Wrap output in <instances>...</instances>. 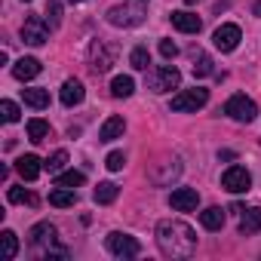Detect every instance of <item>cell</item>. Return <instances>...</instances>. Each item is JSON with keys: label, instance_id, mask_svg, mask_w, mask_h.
<instances>
[{"label": "cell", "instance_id": "obj_7", "mask_svg": "<svg viewBox=\"0 0 261 261\" xmlns=\"http://www.w3.org/2000/svg\"><path fill=\"white\" fill-rule=\"evenodd\" d=\"M22 40L31 43V46H43L49 40V25L43 16H28L25 25H22Z\"/></svg>", "mask_w": 261, "mask_h": 261}, {"label": "cell", "instance_id": "obj_18", "mask_svg": "<svg viewBox=\"0 0 261 261\" xmlns=\"http://www.w3.org/2000/svg\"><path fill=\"white\" fill-rule=\"evenodd\" d=\"M80 101H83V83L80 80H65V86H62V105L74 108Z\"/></svg>", "mask_w": 261, "mask_h": 261}, {"label": "cell", "instance_id": "obj_30", "mask_svg": "<svg viewBox=\"0 0 261 261\" xmlns=\"http://www.w3.org/2000/svg\"><path fill=\"white\" fill-rule=\"evenodd\" d=\"M10 203H28V206H34L37 203V197L31 194V191H25V188H10Z\"/></svg>", "mask_w": 261, "mask_h": 261}, {"label": "cell", "instance_id": "obj_5", "mask_svg": "<svg viewBox=\"0 0 261 261\" xmlns=\"http://www.w3.org/2000/svg\"><path fill=\"white\" fill-rule=\"evenodd\" d=\"M206 101H209V89H203V86H194V89H185V92L172 95V111H178V114L200 111Z\"/></svg>", "mask_w": 261, "mask_h": 261}, {"label": "cell", "instance_id": "obj_16", "mask_svg": "<svg viewBox=\"0 0 261 261\" xmlns=\"http://www.w3.org/2000/svg\"><path fill=\"white\" fill-rule=\"evenodd\" d=\"M123 129H126V120L123 117H108L105 123H101V129H98V142H114V139H120L123 136Z\"/></svg>", "mask_w": 261, "mask_h": 261}, {"label": "cell", "instance_id": "obj_1", "mask_svg": "<svg viewBox=\"0 0 261 261\" xmlns=\"http://www.w3.org/2000/svg\"><path fill=\"white\" fill-rule=\"evenodd\" d=\"M157 246L166 258H191L197 252V237H194V227L185 224V221H160L157 224Z\"/></svg>", "mask_w": 261, "mask_h": 261}, {"label": "cell", "instance_id": "obj_10", "mask_svg": "<svg viewBox=\"0 0 261 261\" xmlns=\"http://www.w3.org/2000/svg\"><path fill=\"white\" fill-rule=\"evenodd\" d=\"M240 40H243V31H240L237 25H221V28H215V34H212V43H215V49H221V53H233V49L240 46Z\"/></svg>", "mask_w": 261, "mask_h": 261}, {"label": "cell", "instance_id": "obj_28", "mask_svg": "<svg viewBox=\"0 0 261 261\" xmlns=\"http://www.w3.org/2000/svg\"><path fill=\"white\" fill-rule=\"evenodd\" d=\"M215 68H212V59L206 53H194V77H209Z\"/></svg>", "mask_w": 261, "mask_h": 261}, {"label": "cell", "instance_id": "obj_3", "mask_svg": "<svg viewBox=\"0 0 261 261\" xmlns=\"http://www.w3.org/2000/svg\"><path fill=\"white\" fill-rule=\"evenodd\" d=\"M181 83V71L175 65H157L151 74H148V89L154 92H169V89H178Z\"/></svg>", "mask_w": 261, "mask_h": 261}, {"label": "cell", "instance_id": "obj_26", "mask_svg": "<svg viewBox=\"0 0 261 261\" xmlns=\"http://www.w3.org/2000/svg\"><path fill=\"white\" fill-rule=\"evenodd\" d=\"M0 243H4V258H7V261H13V258L19 255V237H16L13 230H4V233H0Z\"/></svg>", "mask_w": 261, "mask_h": 261}, {"label": "cell", "instance_id": "obj_9", "mask_svg": "<svg viewBox=\"0 0 261 261\" xmlns=\"http://www.w3.org/2000/svg\"><path fill=\"white\" fill-rule=\"evenodd\" d=\"M114 59H117V49H114V46H108L105 40H95V43H92V49H89V68H92L95 74H105V71L114 65Z\"/></svg>", "mask_w": 261, "mask_h": 261}, {"label": "cell", "instance_id": "obj_13", "mask_svg": "<svg viewBox=\"0 0 261 261\" xmlns=\"http://www.w3.org/2000/svg\"><path fill=\"white\" fill-rule=\"evenodd\" d=\"M169 19H172V25H175L181 34H200V28H203L200 16H194V13H188V10H178V13H172Z\"/></svg>", "mask_w": 261, "mask_h": 261}, {"label": "cell", "instance_id": "obj_17", "mask_svg": "<svg viewBox=\"0 0 261 261\" xmlns=\"http://www.w3.org/2000/svg\"><path fill=\"white\" fill-rule=\"evenodd\" d=\"M40 169H43V163H40L34 154H25V157H19V160H16V172H19L25 181H34V178L40 175Z\"/></svg>", "mask_w": 261, "mask_h": 261}, {"label": "cell", "instance_id": "obj_8", "mask_svg": "<svg viewBox=\"0 0 261 261\" xmlns=\"http://www.w3.org/2000/svg\"><path fill=\"white\" fill-rule=\"evenodd\" d=\"M221 188L230 191V194H246L252 188V175L246 166H227L224 175H221Z\"/></svg>", "mask_w": 261, "mask_h": 261}, {"label": "cell", "instance_id": "obj_15", "mask_svg": "<svg viewBox=\"0 0 261 261\" xmlns=\"http://www.w3.org/2000/svg\"><path fill=\"white\" fill-rule=\"evenodd\" d=\"M40 71H43V65H40L37 59H31V56H28V59H19V62L13 65V77L22 80V83H25V80H34Z\"/></svg>", "mask_w": 261, "mask_h": 261}, {"label": "cell", "instance_id": "obj_37", "mask_svg": "<svg viewBox=\"0 0 261 261\" xmlns=\"http://www.w3.org/2000/svg\"><path fill=\"white\" fill-rule=\"evenodd\" d=\"M71 4H83V0H71Z\"/></svg>", "mask_w": 261, "mask_h": 261}, {"label": "cell", "instance_id": "obj_34", "mask_svg": "<svg viewBox=\"0 0 261 261\" xmlns=\"http://www.w3.org/2000/svg\"><path fill=\"white\" fill-rule=\"evenodd\" d=\"M160 56H163V59H175V56H178V46H175L172 40H160Z\"/></svg>", "mask_w": 261, "mask_h": 261}, {"label": "cell", "instance_id": "obj_35", "mask_svg": "<svg viewBox=\"0 0 261 261\" xmlns=\"http://www.w3.org/2000/svg\"><path fill=\"white\" fill-rule=\"evenodd\" d=\"M252 16H261V0H258L255 7H252Z\"/></svg>", "mask_w": 261, "mask_h": 261}, {"label": "cell", "instance_id": "obj_22", "mask_svg": "<svg viewBox=\"0 0 261 261\" xmlns=\"http://www.w3.org/2000/svg\"><path fill=\"white\" fill-rule=\"evenodd\" d=\"M117 194H120V188H117L114 181H101V185L92 191V200H95L98 206H108V203H114V200H117Z\"/></svg>", "mask_w": 261, "mask_h": 261}, {"label": "cell", "instance_id": "obj_21", "mask_svg": "<svg viewBox=\"0 0 261 261\" xmlns=\"http://www.w3.org/2000/svg\"><path fill=\"white\" fill-rule=\"evenodd\" d=\"M133 92H136V80L129 77V74H120V77L111 80V95L114 98H129Z\"/></svg>", "mask_w": 261, "mask_h": 261}, {"label": "cell", "instance_id": "obj_29", "mask_svg": "<svg viewBox=\"0 0 261 261\" xmlns=\"http://www.w3.org/2000/svg\"><path fill=\"white\" fill-rule=\"evenodd\" d=\"M65 163H68V151H56V154L43 163V169H46L49 175H59V172L65 169Z\"/></svg>", "mask_w": 261, "mask_h": 261}, {"label": "cell", "instance_id": "obj_33", "mask_svg": "<svg viewBox=\"0 0 261 261\" xmlns=\"http://www.w3.org/2000/svg\"><path fill=\"white\" fill-rule=\"evenodd\" d=\"M123 163H126L123 151H111V154H108V160H105V166H108L111 172H120V169H123Z\"/></svg>", "mask_w": 261, "mask_h": 261}, {"label": "cell", "instance_id": "obj_25", "mask_svg": "<svg viewBox=\"0 0 261 261\" xmlns=\"http://www.w3.org/2000/svg\"><path fill=\"white\" fill-rule=\"evenodd\" d=\"M129 65H133L136 71H148V65H151V53H148V46H136L133 53H129Z\"/></svg>", "mask_w": 261, "mask_h": 261}, {"label": "cell", "instance_id": "obj_31", "mask_svg": "<svg viewBox=\"0 0 261 261\" xmlns=\"http://www.w3.org/2000/svg\"><path fill=\"white\" fill-rule=\"evenodd\" d=\"M0 114H4L7 123H16V120H19V105L10 101V98H4V101H0Z\"/></svg>", "mask_w": 261, "mask_h": 261}, {"label": "cell", "instance_id": "obj_2", "mask_svg": "<svg viewBox=\"0 0 261 261\" xmlns=\"http://www.w3.org/2000/svg\"><path fill=\"white\" fill-rule=\"evenodd\" d=\"M145 16H148V0H126V4L108 10V22L114 28H136L145 22Z\"/></svg>", "mask_w": 261, "mask_h": 261}, {"label": "cell", "instance_id": "obj_36", "mask_svg": "<svg viewBox=\"0 0 261 261\" xmlns=\"http://www.w3.org/2000/svg\"><path fill=\"white\" fill-rule=\"evenodd\" d=\"M185 4H188V7H194V4H200V0H185Z\"/></svg>", "mask_w": 261, "mask_h": 261}, {"label": "cell", "instance_id": "obj_6", "mask_svg": "<svg viewBox=\"0 0 261 261\" xmlns=\"http://www.w3.org/2000/svg\"><path fill=\"white\" fill-rule=\"evenodd\" d=\"M224 114H227L230 120H237V123H252L255 114H258V108H255V101L246 98V95H230V98L224 101Z\"/></svg>", "mask_w": 261, "mask_h": 261}, {"label": "cell", "instance_id": "obj_11", "mask_svg": "<svg viewBox=\"0 0 261 261\" xmlns=\"http://www.w3.org/2000/svg\"><path fill=\"white\" fill-rule=\"evenodd\" d=\"M169 206H172L175 212H194V209L200 206V194H197L194 188H175L172 197H169Z\"/></svg>", "mask_w": 261, "mask_h": 261}, {"label": "cell", "instance_id": "obj_23", "mask_svg": "<svg viewBox=\"0 0 261 261\" xmlns=\"http://www.w3.org/2000/svg\"><path fill=\"white\" fill-rule=\"evenodd\" d=\"M22 98H25V105H31V108H46L49 105V89H40V86H34V89H22Z\"/></svg>", "mask_w": 261, "mask_h": 261}, {"label": "cell", "instance_id": "obj_4", "mask_svg": "<svg viewBox=\"0 0 261 261\" xmlns=\"http://www.w3.org/2000/svg\"><path fill=\"white\" fill-rule=\"evenodd\" d=\"M108 252L114 255V258H136L139 252H142V246H139V240L136 237H129V233H120V230H114V233H108Z\"/></svg>", "mask_w": 261, "mask_h": 261}, {"label": "cell", "instance_id": "obj_32", "mask_svg": "<svg viewBox=\"0 0 261 261\" xmlns=\"http://www.w3.org/2000/svg\"><path fill=\"white\" fill-rule=\"evenodd\" d=\"M46 16H49V25L53 28L62 25V0H49V4H46Z\"/></svg>", "mask_w": 261, "mask_h": 261}, {"label": "cell", "instance_id": "obj_12", "mask_svg": "<svg viewBox=\"0 0 261 261\" xmlns=\"http://www.w3.org/2000/svg\"><path fill=\"white\" fill-rule=\"evenodd\" d=\"M28 237H31V246H34V249H43V246H46V255H53V243H56V227H53L49 221H40V224H34Z\"/></svg>", "mask_w": 261, "mask_h": 261}, {"label": "cell", "instance_id": "obj_20", "mask_svg": "<svg viewBox=\"0 0 261 261\" xmlns=\"http://www.w3.org/2000/svg\"><path fill=\"white\" fill-rule=\"evenodd\" d=\"M200 224H203L206 230H221V227H224V209H221V206L203 209V212H200Z\"/></svg>", "mask_w": 261, "mask_h": 261}, {"label": "cell", "instance_id": "obj_14", "mask_svg": "<svg viewBox=\"0 0 261 261\" xmlns=\"http://www.w3.org/2000/svg\"><path fill=\"white\" fill-rule=\"evenodd\" d=\"M261 230V206H252V209H243L240 212V233L243 237H252Z\"/></svg>", "mask_w": 261, "mask_h": 261}, {"label": "cell", "instance_id": "obj_24", "mask_svg": "<svg viewBox=\"0 0 261 261\" xmlns=\"http://www.w3.org/2000/svg\"><path fill=\"white\" fill-rule=\"evenodd\" d=\"M46 136H49V123H46V120H40V117L28 120V139H31L34 145H40Z\"/></svg>", "mask_w": 261, "mask_h": 261}, {"label": "cell", "instance_id": "obj_19", "mask_svg": "<svg viewBox=\"0 0 261 261\" xmlns=\"http://www.w3.org/2000/svg\"><path fill=\"white\" fill-rule=\"evenodd\" d=\"M77 203V194H74V188H53L49 191V206H56V209H68V206H74Z\"/></svg>", "mask_w": 261, "mask_h": 261}, {"label": "cell", "instance_id": "obj_27", "mask_svg": "<svg viewBox=\"0 0 261 261\" xmlns=\"http://www.w3.org/2000/svg\"><path fill=\"white\" fill-rule=\"evenodd\" d=\"M83 181H86V175L77 172V169H71V172H59V175H56V185H59V188H80Z\"/></svg>", "mask_w": 261, "mask_h": 261}]
</instances>
